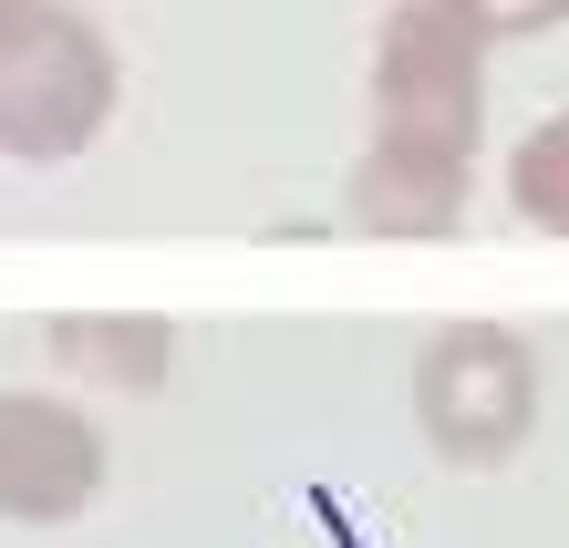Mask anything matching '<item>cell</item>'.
I'll list each match as a JSON object with an SVG mask.
<instances>
[{
    "label": "cell",
    "mask_w": 569,
    "mask_h": 548,
    "mask_svg": "<svg viewBox=\"0 0 569 548\" xmlns=\"http://www.w3.org/2000/svg\"><path fill=\"white\" fill-rule=\"evenodd\" d=\"M104 497V435L83 403H62L42 383L0 393V518L11 528H62Z\"/></svg>",
    "instance_id": "277c9868"
},
{
    "label": "cell",
    "mask_w": 569,
    "mask_h": 548,
    "mask_svg": "<svg viewBox=\"0 0 569 548\" xmlns=\"http://www.w3.org/2000/svg\"><path fill=\"white\" fill-rule=\"evenodd\" d=\"M456 11L477 21V42H539L569 21V0H456Z\"/></svg>",
    "instance_id": "ba28073f"
},
{
    "label": "cell",
    "mask_w": 569,
    "mask_h": 548,
    "mask_svg": "<svg viewBox=\"0 0 569 548\" xmlns=\"http://www.w3.org/2000/svg\"><path fill=\"white\" fill-rule=\"evenodd\" d=\"M508 208L539 228V238H569V104H559L539 134H518V156H508Z\"/></svg>",
    "instance_id": "52a82bcc"
},
{
    "label": "cell",
    "mask_w": 569,
    "mask_h": 548,
    "mask_svg": "<svg viewBox=\"0 0 569 548\" xmlns=\"http://www.w3.org/2000/svg\"><path fill=\"white\" fill-rule=\"evenodd\" d=\"M42 341L62 372L114 383V393H166V372H177V321H156V311H62Z\"/></svg>",
    "instance_id": "8992f818"
},
{
    "label": "cell",
    "mask_w": 569,
    "mask_h": 548,
    "mask_svg": "<svg viewBox=\"0 0 569 548\" xmlns=\"http://www.w3.org/2000/svg\"><path fill=\"white\" fill-rule=\"evenodd\" d=\"M466 187H477V156H446V146H405V134H373L342 177V228L352 238H456L466 228Z\"/></svg>",
    "instance_id": "5b68a950"
},
{
    "label": "cell",
    "mask_w": 569,
    "mask_h": 548,
    "mask_svg": "<svg viewBox=\"0 0 569 548\" xmlns=\"http://www.w3.org/2000/svg\"><path fill=\"white\" fill-rule=\"evenodd\" d=\"M124 62L73 0H0V156L73 166L114 124Z\"/></svg>",
    "instance_id": "6da1fadb"
},
{
    "label": "cell",
    "mask_w": 569,
    "mask_h": 548,
    "mask_svg": "<svg viewBox=\"0 0 569 548\" xmlns=\"http://www.w3.org/2000/svg\"><path fill=\"white\" fill-rule=\"evenodd\" d=\"M415 425L466 476L508 466L528 445V425H539V352L508 321H446L415 362Z\"/></svg>",
    "instance_id": "7a4b0ae2"
},
{
    "label": "cell",
    "mask_w": 569,
    "mask_h": 548,
    "mask_svg": "<svg viewBox=\"0 0 569 548\" xmlns=\"http://www.w3.org/2000/svg\"><path fill=\"white\" fill-rule=\"evenodd\" d=\"M373 134L477 156L487 134V42L456 0H393L373 31Z\"/></svg>",
    "instance_id": "3957f363"
}]
</instances>
